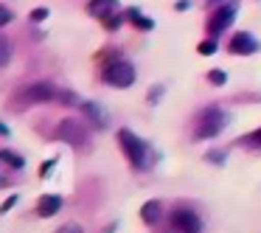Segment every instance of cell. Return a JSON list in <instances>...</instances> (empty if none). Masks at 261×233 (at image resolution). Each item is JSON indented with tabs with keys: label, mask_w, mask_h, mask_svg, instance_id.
I'll list each match as a JSON object with an SVG mask.
<instances>
[{
	"label": "cell",
	"mask_w": 261,
	"mask_h": 233,
	"mask_svg": "<svg viewBox=\"0 0 261 233\" xmlns=\"http://www.w3.org/2000/svg\"><path fill=\"white\" fill-rule=\"evenodd\" d=\"M227 51L233 54V57H253V54L261 51V42L255 40L250 31H236L230 40V45H227Z\"/></svg>",
	"instance_id": "7"
},
{
	"label": "cell",
	"mask_w": 261,
	"mask_h": 233,
	"mask_svg": "<svg viewBox=\"0 0 261 233\" xmlns=\"http://www.w3.org/2000/svg\"><path fill=\"white\" fill-rule=\"evenodd\" d=\"M230 124V113H225V110L219 107H205L197 113V118H194V141H208V138H216L225 126Z\"/></svg>",
	"instance_id": "1"
},
{
	"label": "cell",
	"mask_w": 261,
	"mask_h": 233,
	"mask_svg": "<svg viewBox=\"0 0 261 233\" xmlns=\"http://www.w3.org/2000/svg\"><path fill=\"white\" fill-rule=\"evenodd\" d=\"M57 233H85V230H82V225H76V222H68V225H62Z\"/></svg>",
	"instance_id": "22"
},
{
	"label": "cell",
	"mask_w": 261,
	"mask_h": 233,
	"mask_svg": "<svg viewBox=\"0 0 261 233\" xmlns=\"http://www.w3.org/2000/svg\"><path fill=\"white\" fill-rule=\"evenodd\" d=\"M57 138L68 141L70 146H85L87 138H90V130H87L85 124H79V121L68 118V121H62V124L57 126Z\"/></svg>",
	"instance_id": "6"
},
{
	"label": "cell",
	"mask_w": 261,
	"mask_h": 233,
	"mask_svg": "<svg viewBox=\"0 0 261 233\" xmlns=\"http://www.w3.org/2000/svg\"><path fill=\"white\" fill-rule=\"evenodd\" d=\"M101 79L107 82V85L124 90V87H132V82H135V68H132L126 59H115V62H110L107 68H104Z\"/></svg>",
	"instance_id": "5"
},
{
	"label": "cell",
	"mask_w": 261,
	"mask_h": 233,
	"mask_svg": "<svg viewBox=\"0 0 261 233\" xmlns=\"http://www.w3.org/2000/svg\"><path fill=\"white\" fill-rule=\"evenodd\" d=\"M6 23H12V12L6 6H0V25H6Z\"/></svg>",
	"instance_id": "23"
},
{
	"label": "cell",
	"mask_w": 261,
	"mask_h": 233,
	"mask_svg": "<svg viewBox=\"0 0 261 233\" xmlns=\"http://www.w3.org/2000/svg\"><path fill=\"white\" fill-rule=\"evenodd\" d=\"M222 3H227V0H208V6H214V9L222 6Z\"/></svg>",
	"instance_id": "26"
},
{
	"label": "cell",
	"mask_w": 261,
	"mask_h": 233,
	"mask_svg": "<svg viewBox=\"0 0 261 233\" xmlns=\"http://www.w3.org/2000/svg\"><path fill=\"white\" fill-rule=\"evenodd\" d=\"M239 146H244V149H261V130H253L250 135H244V138H239Z\"/></svg>",
	"instance_id": "14"
},
{
	"label": "cell",
	"mask_w": 261,
	"mask_h": 233,
	"mask_svg": "<svg viewBox=\"0 0 261 233\" xmlns=\"http://www.w3.org/2000/svg\"><path fill=\"white\" fill-rule=\"evenodd\" d=\"M48 14H51V12H48L45 6H42V9H34V12L29 14V17L34 20V23H42V20H48Z\"/></svg>",
	"instance_id": "19"
},
{
	"label": "cell",
	"mask_w": 261,
	"mask_h": 233,
	"mask_svg": "<svg viewBox=\"0 0 261 233\" xmlns=\"http://www.w3.org/2000/svg\"><path fill=\"white\" fill-rule=\"evenodd\" d=\"M174 9H177V12H186V9H191V0H177Z\"/></svg>",
	"instance_id": "24"
},
{
	"label": "cell",
	"mask_w": 261,
	"mask_h": 233,
	"mask_svg": "<svg viewBox=\"0 0 261 233\" xmlns=\"http://www.w3.org/2000/svg\"><path fill=\"white\" fill-rule=\"evenodd\" d=\"M0 160H3V163H9L12 166V169H23L25 166V158H20V154H14V152H0Z\"/></svg>",
	"instance_id": "15"
},
{
	"label": "cell",
	"mask_w": 261,
	"mask_h": 233,
	"mask_svg": "<svg viewBox=\"0 0 261 233\" xmlns=\"http://www.w3.org/2000/svg\"><path fill=\"white\" fill-rule=\"evenodd\" d=\"M141 219L146 222V225H158V222L163 219V202H160V199H149L141 208Z\"/></svg>",
	"instance_id": "10"
},
{
	"label": "cell",
	"mask_w": 261,
	"mask_h": 233,
	"mask_svg": "<svg viewBox=\"0 0 261 233\" xmlns=\"http://www.w3.org/2000/svg\"><path fill=\"white\" fill-rule=\"evenodd\" d=\"M59 208H62V197H57V194H45V197L40 199V205H37V214L40 216H54Z\"/></svg>",
	"instance_id": "11"
},
{
	"label": "cell",
	"mask_w": 261,
	"mask_h": 233,
	"mask_svg": "<svg viewBox=\"0 0 261 233\" xmlns=\"http://www.w3.org/2000/svg\"><path fill=\"white\" fill-rule=\"evenodd\" d=\"M87 12H90L93 17L104 20L113 12H118V0H90V3H87Z\"/></svg>",
	"instance_id": "9"
},
{
	"label": "cell",
	"mask_w": 261,
	"mask_h": 233,
	"mask_svg": "<svg viewBox=\"0 0 261 233\" xmlns=\"http://www.w3.org/2000/svg\"><path fill=\"white\" fill-rule=\"evenodd\" d=\"M9 59H12V42L6 37H0V68H6Z\"/></svg>",
	"instance_id": "17"
},
{
	"label": "cell",
	"mask_w": 261,
	"mask_h": 233,
	"mask_svg": "<svg viewBox=\"0 0 261 233\" xmlns=\"http://www.w3.org/2000/svg\"><path fill=\"white\" fill-rule=\"evenodd\" d=\"M118 143H121V149H124L126 160L132 163V169H138V171L149 169V146L135 135V132L132 130H118Z\"/></svg>",
	"instance_id": "2"
},
{
	"label": "cell",
	"mask_w": 261,
	"mask_h": 233,
	"mask_svg": "<svg viewBox=\"0 0 261 233\" xmlns=\"http://www.w3.org/2000/svg\"><path fill=\"white\" fill-rule=\"evenodd\" d=\"M169 233H202V219L194 208L177 205L169 214Z\"/></svg>",
	"instance_id": "3"
},
{
	"label": "cell",
	"mask_w": 261,
	"mask_h": 233,
	"mask_svg": "<svg viewBox=\"0 0 261 233\" xmlns=\"http://www.w3.org/2000/svg\"><path fill=\"white\" fill-rule=\"evenodd\" d=\"M239 0H227V3H222V6H216L214 12H211V17H208V23H205V29H208V34L211 37H219L225 29H230V23L236 20V14H239Z\"/></svg>",
	"instance_id": "4"
},
{
	"label": "cell",
	"mask_w": 261,
	"mask_h": 233,
	"mask_svg": "<svg viewBox=\"0 0 261 233\" xmlns=\"http://www.w3.org/2000/svg\"><path fill=\"white\" fill-rule=\"evenodd\" d=\"M85 115H87V118H90L96 126H107V115L101 113V107H98V104H85Z\"/></svg>",
	"instance_id": "13"
},
{
	"label": "cell",
	"mask_w": 261,
	"mask_h": 233,
	"mask_svg": "<svg viewBox=\"0 0 261 233\" xmlns=\"http://www.w3.org/2000/svg\"><path fill=\"white\" fill-rule=\"evenodd\" d=\"M54 96H57V87L48 85V82H37V85H31V87H25V90H23L25 101H37V104L51 101Z\"/></svg>",
	"instance_id": "8"
},
{
	"label": "cell",
	"mask_w": 261,
	"mask_h": 233,
	"mask_svg": "<svg viewBox=\"0 0 261 233\" xmlns=\"http://www.w3.org/2000/svg\"><path fill=\"white\" fill-rule=\"evenodd\" d=\"M205 160H208V163H225V152H219V149H216V152H208Z\"/></svg>",
	"instance_id": "21"
},
{
	"label": "cell",
	"mask_w": 261,
	"mask_h": 233,
	"mask_svg": "<svg viewBox=\"0 0 261 233\" xmlns=\"http://www.w3.org/2000/svg\"><path fill=\"white\" fill-rule=\"evenodd\" d=\"M121 20H124L121 14H110V17H104V25L113 31V29H118V25H121Z\"/></svg>",
	"instance_id": "20"
},
{
	"label": "cell",
	"mask_w": 261,
	"mask_h": 233,
	"mask_svg": "<svg viewBox=\"0 0 261 233\" xmlns=\"http://www.w3.org/2000/svg\"><path fill=\"white\" fill-rule=\"evenodd\" d=\"M14 202H17V197H9V199H6V202H3V208H0V214H6V211H9V208H12V205H14Z\"/></svg>",
	"instance_id": "25"
},
{
	"label": "cell",
	"mask_w": 261,
	"mask_h": 233,
	"mask_svg": "<svg viewBox=\"0 0 261 233\" xmlns=\"http://www.w3.org/2000/svg\"><path fill=\"white\" fill-rule=\"evenodd\" d=\"M208 82L214 87H225L227 85V73L225 70H208Z\"/></svg>",
	"instance_id": "18"
},
{
	"label": "cell",
	"mask_w": 261,
	"mask_h": 233,
	"mask_svg": "<svg viewBox=\"0 0 261 233\" xmlns=\"http://www.w3.org/2000/svg\"><path fill=\"white\" fill-rule=\"evenodd\" d=\"M126 17H129L132 25H138L141 31H152L154 29V20H149L146 14H141L138 9H129V12H126Z\"/></svg>",
	"instance_id": "12"
},
{
	"label": "cell",
	"mask_w": 261,
	"mask_h": 233,
	"mask_svg": "<svg viewBox=\"0 0 261 233\" xmlns=\"http://www.w3.org/2000/svg\"><path fill=\"white\" fill-rule=\"evenodd\" d=\"M197 51L202 54V57H214V54L219 51V42H216V37H214V40H202V42L197 45Z\"/></svg>",
	"instance_id": "16"
}]
</instances>
